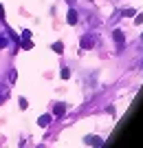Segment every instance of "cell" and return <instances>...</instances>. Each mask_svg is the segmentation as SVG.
<instances>
[{
    "label": "cell",
    "mask_w": 143,
    "mask_h": 148,
    "mask_svg": "<svg viewBox=\"0 0 143 148\" xmlns=\"http://www.w3.org/2000/svg\"><path fill=\"white\" fill-rule=\"evenodd\" d=\"M62 77H64V80H68V77H70V71H68V69H62Z\"/></svg>",
    "instance_id": "10"
},
{
    "label": "cell",
    "mask_w": 143,
    "mask_h": 148,
    "mask_svg": "<svg viewBox=\"0 0 143 148\" xmlns=\"http://www.w3.org/2000/svg\"><path fill=\"white\" fill-rule=\"evenodd\" d=\"M112 38H115V40H117V42H119V44L123 42V33H121V31H119V29H117V31H115V33H112Z\"/></svg>",
    "instance_id": "3"
},
{
    "label": "cell",
    "mask_w": 143,
    "mask_h": 148,
    "mask_svg": "<svg viewBox=\"0 0 143 148\" xmlns=\"http://www.w3.org/2000/svg\"><path fill=\"white\" fill-rule=\"evenodd\" d=\"M16 80H18V73H16V71H11V73H9V82H11V84H13V82H16Z\"/></svg>",
    "instance_id": "9"
},
{
    "label": "cell",
    "mask_w": 143,
    "mask_h": 148,
    "mask_svg": "<svg viewBox=\"0 0 143 148\" xmlns=\"http://www.w3.org/2000/svg\"><path fill=\"white\" fill-rule=\"evenodd\" d=\"M64 111H66V106H64V104H57L55 106V115H64Z\"/></svg>",
    "instance_id": "6"
},
{
    "label": "cell",
    "mask_w": 143,
    "mask_h": 148,
    "mask_svg": "<svg viewBox=\"0 0 143 148\" xmlns=\"http://www.w3.org/2000/svg\"><path fill=\"white\" fill-rule=\"evenodd\" d=\"M2 16H5V9H2V5H0V18H2Z\"/></svg>",
    "instance_id": "12"
},
{
    "label": "cell",
    "mask_w": 143,
    "mask_h": 148,
    "mask_svg": "<svg viewBox=\"0 0 143 148\" xmlns=\"http://www.w3.org/2000/svg\"><path fill=\"white\" fill-rule=\"evenodd\" d=\"M53 51H55V53H62V51H64V44L62 42H55V44H53Z\"/></svg>",
    "instance_id": "5"
},
{
    "label": "cell",
    "mask_w": 143,
    "mask_h": 148,
    "mask_svg": "<svg viewBox=\"0 0 143 148\" xmlns=\"http://www.w3.org/2000/svg\"><path fill=\"white\" fill-rule=\"evenodd\" d=\"M93 44H95V36H84L81 38V47H84V49H93Z\"/></svg>",
    "instance_id": "1"
},
{
    "label": "cell",
    "mask_w": 143,
    "mask_h": 148,
    "mask_svg": "<svg viewBox=\"0 0 143 148\" xmlns=\"http://www.w3.org/2000/svg\"><path fill=\"white\" fill-rule=\"evenodd\" d=\"M134 22H137V25H139V22H143V13H139L137 18H134Z\"/></svg>",
    "instance_id": "11"
},
{
    "label": "cell",
    "mask_w": 143,
    "mask_h": 148,
    "mask_svg": "<svg viewBox=\"0 0 143 148\" xmlns=\"http://www.w3.org/2000/svg\"><path fill=\"white\" fill-rule=\"evenodd\" d=\"M7 44H9V40H7V38H5V36H0V49H5Z\"/></svg>",
    "instance_id": "8"
},
{
    "label": "cell",
    "mask_w": 143,
    "mask_h": 148,
    "mask_svg": "<svg viewBox=\"0 0 143 148\" xmlns=\"http://www.w3.org/2000/svg\"><path fill=\"white\" fill-rule=\"evenodd\" d=\"M51 122V115H42V117H40V122H37V124H40V126H46V124H49Z\"/></svg>",
    "instance_id": "4"
},
{
    "label": "cell",
    "mask_w": 143,
    "mask_h": 148,
    "mask_svg": "<svg viewBox=\"0 0 143 148\" xmlns=\"http://www.w3.org/2000/svg\"><path fill=\"white\" fill-rule=\"evenodd\" d=\"M66 18H68V25H75V22H77V11H75V9H68V16H66Z\"/></svg>",
    "instance_id": "2"
},
{
    "label": "cell",
    "mask_w": 143,
    "mask_h": 148,
    "mask_svg": "<svg viewBox=\"0 0 143 148\" xmlns=\"http://www.w3.org/2000/svg\"><path fill=\"white\" fill-rule=\"evenodd\" d=\"M22 47H24V49H31V47H33L31 38H24V42H22Z\"/></svg>",
    "instance_id": "7"
}]
</instances>
